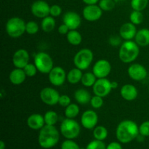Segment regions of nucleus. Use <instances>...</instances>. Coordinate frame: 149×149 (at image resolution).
Wrapping results in <instances>:
<instances>
[{"instance_id":"nucleus-28","label":"nucleus","mask_w":149,"mask_h":149,"mask_svg":"<svg viewBox=\"0 0 149 149\" xmlns=\"http://www.w3.org/2000/svg\"><path fill=\"white\" fill-rule=\"evenodd\" d=\"M80 109L79 106L76 103H71L67 107H65L64 111V114L65 117L69 119H74L79 114Z\"/></svg>"},{"instance_id":"nucleus-10","label":"nucleus","mask_w":149,"mask_h":149,"mask_svg":"<svg viewBox=\"0 0 149 149\" xmlns=\"http://www.w3.org/2000/svg\"><path fill=\"white\" fill-rule=\"evenodd\" d=\"M111 71V65L107 60H98L93 65V72L97 79L107 78Z\"/></svg>"},{"instance_id":"nucleus-36","label":"nucleus","mask_w":149,"mask_h":149,"mask_svg":"<svg viewBox=\"0 0 149 149\" xmlns=\"http://www.w3.org/2000/svg\"><path fill=\"white\" fill-rule=\"evenodd\" d=\"M25 73H26L27 77H33L36 76L38 70L34 63H28L26 66L23 68Z\"/></svg>"},{"instance_id":"nucleus-11","label":"nucleus","mask_w":149,"mask_h":149,"mask_svg":"<svg viewBox=\"0 0 149 149\" xmlns=\"http://www.w3.org/2000/svg\"><path fill=\"white\" fill-rule=\"evenodd\" d=\"M111 81L108 79L107 78L97 79L96 82L93 87V91L94 95L100 96L102 97H105L109 95L112 90Z\"/></svg>"},{"instance_id":"nucleus-41","label":"nucleus","mask_w":149,"mask_h":149,"mask_svg":"<svg viewBox=\"0 0 149 149\" xmlns=\"http://www.w3.org/2000/svg\"><path fill=\"white\" fill-rule=\"evenodd\" d=\"M122 38L120 36H116V35H113V36H110L109 39V43L112 47H118L121 46L122 44Z\"/></svg>"},{"instance_id":"nucleus-22","label":"nucleus","mask_w":149,"mask_h":149,"mask_svg":"<svg viewBox=\"0 0 149 149\" xmlns=\"http://www.w3.org/2000/svg\"><path fill=\"white\" fill-rule=\"evenodd\" d=\"M74 99L80 105H86L90 102L92 95L88 90L80 88L75 91L74 94Z\"/></svg>"},{"instance_id":"nucleus-4","label":"nucleus","mask_w":149,"mask_h":149,"mask_svg":"<svg viewBox=\"0 0 149 149\" xmlns=\"http://www.w3.org/2000/svg\"><path fill=\"white\" fill-rule=\"evenodd\" d=\"M60 132L61 135L66 139L74 140L79 135L81 132V126L74 119L65 118L61 122Z\"/></svg>"},{"instance_id":"nucleus-29","label":"nucleus","mask_w":149,"mask_h":149,"mask_svg":"<svg viewBox=\"0 0 149 149\" xmlns=\"http://www.w3.org/2000/svg\"><path fill=\"white\" fill-rule=\"evenodd\" d=\"M108 130L104 126L99 125L96 126L93 129V136L95 139L98 140V141H103L106 140L108 137Z\"/></svg>"},{"instance_id":"nucleus-20","label":"nucleus","mask_w":149,"mask_h":149,"mask_svg":"<svg viewBox=\"0 0 149 149\" xmlns=\"http://www.w3.org/2000/svg\"><path fill=\"white\" fill-rule=\"evenodd\" d=\"M26 124L30 129L33 130H40L45 125V118L40 113H32L27 118Z\"/></svg>"},{"instance_id":"nucleus-25","label":"nucleus","mask_w":149,"mask_h":149,"mask_svg":"<svg viewBox=\"0 0 149 149\" xmlns=\"http://www.w3.org/2000/svg\"><path fill=\"white\" fill-rule=\"evenodd\" d=\"M55 26H56V22H55V17L51 15L44 17L41 22V29L46 33L52 31L55 29Z\"/></svg>"},{"instance_id":"nucleus-35","label":"nucleus","mask_w":149,"mask_h":149,"mask_svg":"<svg viewBox=\"0 0 149 149\" xmlns=\"http://www.w3.org/2000/svg\"><path fill=\"white\" fill-rule=\"evenodd\" d=\"M90 105L92 107L95 109H99L103 106L104 103V100H103V97H100V96L95 95L92 96V98L90 102Z\"/></svg>"},{"instance_id":"nucleus-27","label":"nucleus","mask_w":149,"mask_h":149,"mask_svg":"<svg viewBox=\"0 0 149 149\" xmlns=\"http://www.w3.org/2000/svg\"><path fill=\"white\" fill-rule=\"evenodd\" d=\"M97 79V78L93 74V72H86L83 74L81 82L85 87H93Z\"/></svg>"},{"instance_id":"nucleus-32","label":"nucleus","mask_w":149,"mask_h":149,"mask_svg":"<svg viewBox=\"0 0 149 149\" xmlns=\"http://www.w3.org/2000/svg\"><path fill=\"white\" fill-rule=\"evenodd\" d=\"M143 15L142 12L141 11L133 10L130 15V20L131 23L135 24V26L141 24L143 21Z\"/></svg>"},{"instance_id":"nucleus-6","label":"nucleus","mask_w":149,"mask_h":149,"mask_svg":"<svg viewBox=\"0 0 149 149\" xmlns=\"http://www.w3.org/2000/svg\"><path fill=\"white\" fill-rule=\"evenodd\" d=\"M94 58V54L91 49L83 48L79 50L74 57V64L75 67L81 71L87 70L92 64Z\"/></svg>"},{"instance_id":"nucleus-45","label":"nucleus","mask_w":149,"mask_h":149,"mask_svg":"<svg viewBox=\"0 0 149 149\" xmlns=\"http://www.w3.org/2000/svg\"><path fill=\"white\" fill-rule=\"evenodd\" d=\"M100 0H82L83 2L86 5H93V4H97Z\"/></svg>"},{"instance_id":"nucleus-23","label":"nucleus","mask_w":149,"mask_h":149,"mask_svg":"<svg viewBox=\"0 0 149 149\" xmlns=\"http://www.w3.org/2000/svg\"><path fill=\"white\" fill-rule=\"evenodd\" d=\"M135 42L140 47H147L149 45V29H141L137 31Z\"/></svg>"},{"instance_id":"nucleus-2","label":"nucleus","mask_w":149,"mask_h":149,"mask_svg":"<svg viewBox=\"0 0 149 149\" xmlns=\"http://www.w3.org/2000/svg\"><path fill=\"white\" fill-rule=\"evenodd\" d=\"M60 140V132L55 126L45 125L39 130L38 143L42 148L49 149L55 146Z\"/></svg>"},{"instance_id":"nucleus-8","label":"nucleus","mask_w":149,"mask_h":149,"mask_svg":"<svg viewBox=\"0 0 149 149\" xmlns=\"http://www.w3.org/2000/svg\"><path fill=\"white\" fill-rule=\"evenodd\" d=\"M39 96H40L41 100L45 104L49 106H53L58 104L61 95L55 88L47 87L41 90Z\"/></svg>"},{"instance_id":"nucleus-24","label":"nucleus","mask_w":149,"mask_h":149,"mask_svg":"<svg viewBox=\"0 0 149 149\" xmlns=\"http://www.w3.org/2000/svg\"><path fill=\"white\" fill-rule=\"evenodd\" d=\"M82 76V71L75 67L67 73V81L71 84H76L81 81Z\"/></svg>"},{"instance_id":"nucleus-39","label":"nucleus","mask_w":149,"mask_h":149,"mask_svg":"<svg viewBox=\"0 0 149 149\" xmlns=\"http://www.w3.org/2000/svg\"><path fill=\"white\" fill-rule=\"evenodd\" d=\"M62 13V8L58 4H53L50 6L49 10V15L52 16L53 17H57L60 16Z\"/></svg>"},{"instance_id":"nucleus-1","label":"nucleus","mask_w":149,"mask_h":149,"mask_svg":"<svg viewBox=\"0 0 149 149\" xmlns=\"http://www.w3.org/2000/svg\"><path fill=\"white\" fill-rule=\"evenodd\" d=\"M139 134V126L136 122L130 119L122 121L116 130V138L121 143L124 144L136 139Z\"/></svg>"},{"instance_id":"nucleus-49","label":"nucleus","mask_w":149,"mask_h":149,"mask_svg":"<svg viewBox=\"0 0 149 149\" xmlns=\"http://www.w3.org/2000/svg\"><path fill=\"white\" fill-rule=\"evenodd\" d=\"M148 94H149V88H148Z\"/></svg>"},{"instance_id":"nucleus-38","label":"nucleus","mask_w":149,"mask_h":149,"mask_svg":"<svg viewBox=\"0 0 149 149\" xmlns=\"http://www.w3.org/2000/svg\"><path fill=\"white\" fill-rule=\"evenodd\" d=\"M61 149H81L78 144L73 140L66 139L61 144Z\"/></svg>"},{"instance_id":"nucleus-5","label":"nucleus","mask_w":149,"mask_h":149,"mask_svg":"<svg viewBox=\"0 0 149 149\" xmlns=\"http://www.w3.org/2000/svg\"><path fill=\"white\" fill-rule=\"evenodd\" d=\"M26 24L21 17H12L6 23L5 31L10 37L19 38L26 32Z\"/></svg>"},{"instance_id":"nucleus-40","label":"nucleus","mask_w":149,"mask_h":149,"mask_svg":"<svg viewBox=\"0 0 149 149\" xmlns=\"http://www.w3.org/2000/svg\"><path fill=\"white\" fill-rule=\"evenodd\" d=\"M139 132L144 137H149V121H145L140 125Z\"/></svg>"},{"instance_id":"nucleus-46","label":"nucleus","mask_w":149,"mask_h":149,"mask_svg":"<svg viewBox=\"0 0 149 149\" xmlns=\"http://www.w3.org/2000/svg\"><path fill=\"white\" fill-rule=\"evenodd\" d=\"M111 84L112 90H114V89H116L118 87V85H119L118 82H116V81H112L111 82Z\"/></svg>"},{"instance_id":"nucleus-34","label":"nucleus","mask_w":149,"mask_h":149,"mask_svg":"<svg viewBox=\"0 0 149 149\" xmlns=\"http://www.w3.org/2000/svg\"><path fill=\"white\" fill-rule=\"evenodd\" d=\"M39 30V26L34 20H30L26 24V32L29 35H34L38 33Z\"/></svg>"},{"instance_id":"nucleus-12","label":"nucleus","mask_w":149,"mask_h":149,"mask_svg":"<svg viewBox=\"0 0 149 149\" xmlns=\"http://www.w3.org/2000/svg\"><path fill=\"white\" fill-rule=\"evenodd\" d=\"M127 74L130 78L136 81H141L145 79L148 75V71L142 64L134 63L129 66Z\"/></svg>"},{"instance_id":"nucleus-3","label":"nucleus","mask_w":149,"mask_h":149,"mask_svg":"<svg viewBox=\"0 0 149 149\" xmlns=\"http://www.w3.org/2000/svg\"><path fill=\"white\" fill-rule=\"evenodd\" d=\"M139 55L140 46L135 41H125L119 47V58L124 63H132Z\"/></svg>"},{"instance_id":"nucleus-44","label":"nucleus","mask_w":149,"mask_h":149,"mask_svg":"<svg viewBox=\"0 0 149 149\" xmlns=\"http://www.w3.org/2000/svg\"><path fill=\"white\" fill-rule=\"evenodd\" d=\"M106 149H122V146L120 143L111 142L106 146Z\"/></svg>"},{"instance_id":"nucleus-37","label":"nucleus","mask_w":149,"mask_h":149,"mask_svg":"<svg viewBox=\"0 0 149 149\" xmlns=\"http://www.w3.org/2000/svg\"><path fill=\"white\" fill-rule=\"evenodd\" d=\"M86 149H106V146L103 141L95 139L87 144Z\"/></svg>"},{"instance_id":"nucleus-15","label":"nucleus","mask_w":149,"mask_h":149,"mask_svg":"<svg viewBox=\"0 0 149 149\" xmlns=\"http://www.w3.org/2000/svg\"><path fill=\"white\" fill-rule=\"evenodd\" d=\"M98 122V115L95 111L87 110L81 114V126L87 130H93L97 126Z\"/></svg>"},{"instance_id":"nucleus-47","label":"nucleus","mask_w":149,"mask_h":149,"mask_svg":"<svg viewBox=\"0 0 149 149\" xmlns=\"http://www.w3.org/2000/svg\"><path fill=\"white\" fill-rule=\"evenodd\" d=\"M6 145L3 141H0V149H5Z\"/></svg>"},{"instance_id":"nucleus-30","label":"nucleus","mask_w":149,"mask_h":149,"mask_svg":"<svg viewBox=\"0 0 149 149\" xmlns=\"http://www.w3.org/2000/svg\"><path fill=\"white\" fill-rule=\"evenodd\" d=\"M44 118H45V125H51V126H55L59 119L58 113L54 111H47L44 115Z\"/></svg>"},{"instance_id":"nucleus-14","label":"nucleus","mask_w":149,"mask_h":149,"mask_svg":"<svg viewBox=\"0 0 149 149\" xmlns=\"http://www.w3.org/2000/svg\"><path fill=\"white\" fill-rule=\"evenodd\" d=\"M103 12L98 4L86 5L82 10V15L87 21L95 22L100 19L103 15Z\"/></svg>"},{"instance_id":"nucleus-18","label":"nucleus","mask_w":149,"mask_h":149,"mask_svg":"<svg viewBox=\"0 0 149 149\" xmlns=\"http://www.w3.org/2000/svg\"><path fill=\"white\" fill-rule=\"evenodd\" d=\"M136 26L131 22L125 23L121 26L119 29V36L125 41L132 40L135 39L137 33Z\"/></svg>"},{"instance_id":"nucleus-21","label":"nucleus","mask_w":149,"mask_h":149,"mask_svg":"<svg viewBox=\"0 0 149 149\" xmlns=\"http://www.w3.org/2000/svg\"><path fill=\"white\" fill-rule=\"evenodd\" d=\"M26 76L23 68H15L12 70L11 72L9 75V79L10 81L14 85H20L23 84L26 80Z\"/></svg>"},{"instance_id":"nucleus-13","label":"nucleus","mask_w":149,"mask_h":149,"mask_svg":"<svg viewBox=\"0 0 149 149\" xmlns=\"http://www.w3.org/2000/svg\"><path fill=\"white\" fill-rule=\"evenodd\" d=\"M49 10L50 6L44 0H36L33 1L31 7L32 15L38 18L43 19L44 17L49 15Z\"/></svg>"},{"instance_id":"nucleus-31","label":"nucleus","mask_w":149,"mask_h":149,"mask_svg":"<svg viewBox=\"0 0 149 149\" xmlns=\"http://www.w3.org/2000/svg\"><path fill=\"white\" fill-rule=\"evenodd\" d=\"M148 4V0H131L130 6L133 10L141 11L145 10Z\"/></svg>"},{"instance_id":"nucleus-42","label":"nucleus","mask_w":149,"mask_h":149,"mask_svg":"<svg viewBox=\"0 0 149 149\" xmlns=\"http://www.w3.org/2000/svg\"><path fill=\"white\" fill-rule=\"evenodd\" d=\"M71 103V100L70 97L67 95H61L60 96L59 101H58V104L62 107H67L68 105Z\"/></svg>"},{"instance_id":"nucleus-7","label":"nucleus","mask_w":149,"mask_h":149,"mask_svg":"<svg viewBox=\"0 0 149 149\" xmlns=\"http://www.w3.org/2000/svg\"><path fill=\"white\" fill-rule=\"evenodd\" d=\"M33 63L37 68L38 71L44 74H49L54 67L52 57L45 52H39L36 53L33 58Z\"/></svg>"},{"instance_id":"nucleus-26","label":"nucleus","mask_w":149,"mask_h":149,"mask_svg":"<svg viewBox=\"0 0 149 149\" xmlns=\"http://www.w3.org/2000/svg\"><path fill=\"white\" fill-rule=\"evenodd\" d=\"M66 39L68 43L74 46H78L82 42V36L77 30H70L67 33Z\"/></svg>"},{"instance_id":"nucleus-17","label":"nucleus","mask_w":149,"mask_h":149,"mask_svg":"<svg viewBox=\"0 0 149 149\" xmlns=\"http://www.w3.org/2000/svg\"><path fill=\"white\" fill-rule=\"evenodd\" d=\"M30 55L25 49H19L14 52L13 55V63L15 68H23L29 63Z\"/></svg>"},{"instance_id":"nucleus-16","label":"nucleus","mask_w":149,"mask_h":149,"mask_svg":"<svg viewBox=\"0 0 149 149\" xmlns=\"http://www.w3.org/2000/svg\"><path fill=\"white\" fill-rule=\"evenodd\" d=\"M63 23L66 25L70 30H77L81 24V17L74 11H68L63 16Z\"/></svg>"},{"instance_id":"nucleus-19","label":"nucleus","mask_w":149,"mask_h":149,"mask_svg":"<svg viewBox=\"0 0 149 149\" xmlns=\"http://www.w3.org/2000/svg\"><path fill=\"white\" fill-rule=\"evenodd\" d=\"M120 95L127 101H132L138 97V90L133 84H125L121 87Z\"/></svg>"},{"instance_id":"nucleus-43","label":"nucleus","mask_w":149,"mask_h":149,"mask_svg":"<svg viewBox=\"0 0 149 149\" xmlns=\"http://www.w3.org/2000/svg\"><path fill=\"white\" fill-rule=\"evenodd\" d=\"M58 32H59L60 34L67 35V33L69 32L70 29H69V28L66 26V25L64 24V23H63V24L60 25L59 27H58Z\"/></svg>"},{"instance_id":"nucleus-33","label":"nucleus","mask_w":149,"mask_h":149,"mask_svg":"<svg viewBox=\"0 0 149 149\" xmlns=\"http://www.w3.org/2000/svg\"><path fill=\"white\" fill-rule=\"evenodd\" d=\"M116 3L115 0H100L98 5L103 11L109 12L114 8Z\"/></svg>"},{"instance_id":"nucleus-9","label":"nucleus","mask_w":149,"mask_h":149,"mask_svg":"<svg viewBox=\"0 0 149 149\" xmlns=\"http://www.w3.org/2000/svg\"><path fill=\"white\" fill-rule=\"evenodd\" d=\"M48 79L52 85L61 87L67 80V74L63 67L54 66L48 74Z\"/></svg>"},{"instance_id":"nucleus-48","label":"nucleus","mask_w":149,"mask_h":149,"mask_svg":"<svg viewBox=\"0 0 149 149\" xmlns=\"http://www.w3.org/2000/svg\"><path fill=\"white\" fill-rule=\"evenodd\" d=\"M123 1V0H115V1H116V2H118V1Z\"/></svg>"}]
</instances>
